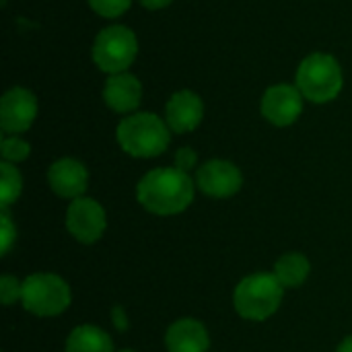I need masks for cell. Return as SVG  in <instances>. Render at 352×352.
Segmentation results:
<instances>
[{"label": "cell", "mask_w": 352, "mask_h": 352, "mask_svg": "<svg viewBox=\"0 0 352 352\" xmlns=\"http://www.w3.org/2000/svg\"><path fill=\"white\" fill-rule=\"evenodd\" d=\"M116 138L124 153L136 159L159 157L171 142V128L163 118L148 111L126 116L116 130Z\"/></svg>", "instance_id": "cell-2"}, {"label": "cell", "mask_w": 352, "mask_h": 352, "mask_svg": "<svg viewBox=\"0 0 352 352\" xmlns=\"http://www.w3.org/2000/svg\"><path fill=\"white\" fill-rule=\"evenodd\" d=\"M0 225H2V233H0V250H2V256L8 254L10 245L14 243V237H16V229L6 212V208H2V214H0Z\"/></svg>", "instance_id": "cell-21"}, {"label": "cell", "mask_w": 352, "mask_h": 352, "mask_svg": "<svg viewBox=\"0 0 352 352\" xmlns=\"http://www.w3.org/2000/svg\"><path fill=\"white\" fill-rule=\"evenodd\" d=\"M295 85L307 101L318 105L330 103L340 95L344 87L342 66L330 54H309L295 72Z\"/></svg>", "instance_id": "cell-3"}, {"label": "cell", "mask_w": 352, "mask_h": 352, "mask_svg": "<svg viewBox=\"0 0 352 352\" xmlns=\"http://www.w3.org/2000/svg\"><path fill=\"white\" fill-rule=\"evenodd\" d=\"M21 295H23V283L14 276H2L0 278V301L2 305H12L16 301H21Z\"/></svg>", "instance_id": "cell-20"}, {"label": "cell", "mask_w": 352, "mask_h": 352, "mask_svg": "<svg viewBox=\"0 0 352 352\" xmlns=\"http://www.w3.org/2000/svg\"><path fill=\"white\" fill-rule=\"evenodd\" d=\"M138 54V39L126 25H111L97 33L93 41V62L105 74L126 72Z\"/></svg>", "instance_id": "cell-6"}, {"label": "cell", "mask_w": 352, "mask_h": 352, "mask_svg": "<svg viewBox=\"0 0 352 352\" xmlns=\"http://www.w3.org/2000/svg\"><path fill=\"white\" fill-rule=\"evenodd\" d=\"M196 186L210 198H231L243 186V175L237 165L225 159H212L198 167Z\"/></svg>", "instance_id": "cell-10"}, {"label": "cell", "mask_w": 352, "mask_h": 352, "mask_svg": "<svg viewBox=\"0 0 352 352\" xmlns=\"http://www.w3.org/2000/svg\"><path fill=\"white\" fill-rule=\"evenodd\" d=\"M165 344L169 352H208L210 338L202 322L194 318H184L169 326L165 334Z\"/></svg>", "instance_id": "cell-14"}, {"label": "cell", "mask_w": 352, "mask_h": 352, "mask_svg": "<svg viewBox=\"0 0 352 352\" xmlns=\"http://www.w3.org/2000/svg\"><path fill=\"white\" fill-rule=\"evenodd\" d=\"M303 95L297 85H272L264 91L260 101V111L276 128L293 126L303 111Z\"/></svg>", "instance_id": "cell-8"}, {"label": "cell", "mask_w": 352, "mask_h": 352, "mask_svg": "<svg viewBox=\"0 0 352 352\" xmlns=\"http://www.w3.org/2000/svg\"><path fill=\"white\" fill-rule=\"evenodd\" d=\"M66 352H113V342L97 326H78L66 340Z\"/></svg>", "instance_id": "cell-16"}, {"label": "cell", "mask_w": 352, "mask_h": 352, "mask_svg": "<svg viewBox=\"0 0 352 352\" xmlns=\"http://www.w3.org/2000/svg\"><path fill=\"white\" fill-rule=\"evenodd\" d=\"M47 184L56 196L76 200L85 196V190L89 186V171L80 161L72 157H62L50 165Z\"/></svg>", "instance_id": "cell-12"}, {"label": "cell", "mask_w": 352, "mask_h": 352, "mask_svg": "<svg viewBox=\"0 0 352 352\" xmlns=\"http://www.w3.org/2000/svg\"><path fill=\"white\" fill-rule=\"evenodd\" d=\"M204 118V101L190 89L175 91L165 105V122L171 132L188 134L200 126Z\"/></svg>", "instance_id": "cell-11"}, {"label": "cell", "mask_w": 352, "mask_h": 352, "mask_svg": "<svg viewBox=\"0 0 352 352\" xmlns=\"http://www.w3.org/2000/svg\"><path fill=\"white\" fill-rule=\"evenodd\" d=\"M336 352H352V336H346V338L340 342V346H338V351Z\"/></svg>", "instance_id": "cell-25"}, {"label": "cell", "mask_w": 352, "mask_h": 352, "mask_svg": "<svg viewBox=\"0 0 352 352\" xmlns=\"http://www.w3.org/2000/svg\"><path fill=\"white\" fill-rule=\"evenodd\" d=\"M0 153H2V161L6 163H21L31 155V144L23 138H19L16 134H6L0 140Z\"/></svg>", "instance_id": "cell-18"}, {"label": "cell", "mask_w": 352, "mask_h": 352, "mask_svg": "<svg viewBox=\"0 0 352 352\" xmlns=\"http://www.w3.org/2000/svg\"><path fill=\"white\" fill-rule=\"evenodd\" d=\"M111 322H113V328L118 330V332H126L128 330V318H126V311H124V307H113L111 309Z\"/></svg>", "instance_id": "cell-23"}, {"label": "cell", "mask_w": 352, "mask_h": 352, "mask_svg": "<svg viewBox=\"0 0 352 352\" xmlns=\"http://www.w3.org/2000/svg\"><path fill=\"white\" fill-rule=\"evenodd\" d=\"M283 291L285 287L278 283L274 274L256 272L245 276L237 285L233 293V303L243 320L264 322L278 311L283 303Z\"/></svg>", "instance_id": "cell-4"}, {"label": "cell", "mask_w": 352, "mask_h": 352, "mask_svg": "<svg viewBox=\"0 0 352 352\" xmlns=\"http://www.w3.org/2000/svg\"><path fill=\"white\" fill-rule=\"evenodd\" d=\"M37 118V97L25 87L8 89L0 99V128L4 134L27 132Z\"/></svg>", "instance_id": "cell-9"}, {"label": "cell", "mask_w": 352, "mask_h": 352, "mask_svg": "<svg viewBox=\"0 0 352 352\" xmlns=\"http://www.w3.org/2000/svg\"><path fill=\"white\" fill-rule=\"evenodd\" d=\"M196 163H198V155H196V151H194V148H190V146H182V148L175 153V167H177V169H182V171L190 173V171L196 167Z\"/></svg>", "instance_id": "cell-22"}, {"label": "cell", "mask_w": 352, "mask_h": 352, "mask_svg": "<svg viewBox=\"0 0 352 352\" xmlns=\"http://www.w3.org/2000/svg\"><path fill=\"white\" fill-rule=\"evenodd\" d=\"M87 2L99 16H105V19L122 16L132 4V0H87Z\"/></svg>", "instance_id": "cell-19"}, {"label": "cell", "mask_w": 352, "mask_h": 352, "mask_svg": "<svg viewBox=\"0 0 352 352\" xmlns=\"http://www.w3.org/2000/svg\"><path fill=\"white\" fill-rule=\"evenodd\" d=\"M23 192V177L12 163H0V202L2 208H8Z\"/></svg>", "instance_id": "cell-17"}, {"label": "cell", "mask_w": 352, "mask_h": 352, "mask_svg": "<svg viewBox=\"0 0 352 352\" xmlns=\"http://www.w3.org/2000/svg\"><path fill=\"white\" fill-rule=\"evenodd\" d=\"M66 229L76 241L91 245L103 237L107 229V214L97 200L80 196L72 200L66 210Z\"/></svg>", "instance_id": "cell-7"}, {"label": "cell", "mask_w": 352, "mask_h": 352, "mask_svg": "<svg viewBox=\"0 0 352 352\" xmlns=\"http://www.w3.org/2000/svg\"><path fill=\"white\" fill-rule=\"evenodd\" d=\"M103 101L116 113H132L142 101V85L130 72L111 74L103 85Z\"/></svg>", "instance_id": "cell-13"}, {"label": "cell", "mask_w": 352, "mask_h": 352, "mask_svg": "<svg viewBox=\"0 0 352 352\" xmlns=\"http://www.w3.org/2000/svg\"><path fill=\"white\" fill-rule=\"evenodd\" d=\"M120 352H136V351H128V349H126V351H120Z\"/></svg>", "instance_id": "cell-26"}, {"label": "cell", "mask_w": 352, "mask_h": 352, "mask_svg": "<svg viewBox=\"0 0 352 352\" xmlns=\"http://www.w3.org/2000/svg\"><path fill=\"white\" fill-rule=\"evenodd\" d=\"M309 272H311V264H309L307 256H303L299 252H289V254L280 256L274 264V276L278 278V283L285 289L301 287L307 280Z\"/></svg>", "instance_id": "cell-15"}, {"label": "cell", "mask_w": 352, "mask_h": 352, "mask_svg": "<svg viewBox=\"0 0 352 352\" xmlns=\"http://www.w3.org/2000/svg\"><path fill=\"white\" fill-rule=\"evenodd\" d=\"M70 287L64 278L50 272H37L23 280V307L37 318H56L70 305Z\"/></svg>", "instance_id": "cell-5"}, {"label": "cell", "mask_w": 352, "mask_h": 352, "mask_svg": "<svg viewBox=\"0 0 352 352\" xmlns=\"http://www.w3.org/2000/svg\"><path fill=\"white\" fill-rule=\"evenodd\" d=\"M144 8H148V10H161V8H165V6H169L173 0H138Z\"/></svg>", "instance_id": "cell-24"}, {"label": "cell", "mask_w": 352, "mask_h": 352, "mask_svg": "<svg viewBox=\"0 0 352 352\" xmlns=\"http://www.w3.org/2000/svg\"><path fill=\"white\" fill-rule=\"evenodd\" d=\"M194 194L196 182L177 167H157L148 171L136 188L142 208L159 217L184 212L192 204Z\"/></svg>", "instance_id": "cell-1"}]
</instances>
